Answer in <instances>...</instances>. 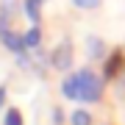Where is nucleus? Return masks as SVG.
<instances>
[{"instance_id":"obj_1","label":"nucleus","mask_w":125,"mask_h":125,"mask_svg":"<svg viewBox=\"0 0 125 125\" xmlns=\"http://www.w3.org/2000/svg\"><path fill=\"white\" fill-rule=\"evenodd\" d=\"M75 83H78V103H97L103 97V78H97L89 67L75 72Z\"/></svg>"},{"instance_id":"obj_2","label":"nucleus","mask_w":125,"mask_h":125,"mask_svg":"<svg viewBox=\"0 0 125 125\" xmlns=\"http://www.w3.org/2000/svg\"><path fill=\"white\" fill-rule=\"evenodd\" d=\"M72 61H75V47H72L70 39H61L53 50H50V70L67 75V72L72 70Z\"/></svg>"},{"instance_id":"obj_3","label":"nucleus","mask_w":125,"mask_h":125,"mask_svg":"<svg viewBox=\"0 0 125 125\" xmlns=\"http://www.w3.org/2000/svg\"><path fill=\"white\" fill-rule=\"evenodd\" d=\"M0 45H3L9 53H22L25 50V42H22V33L17 31V28H6V31H0Z\"/></svg>"},{"instance_id":"obj_4","label":"nucleus","mask_w":125,"mask_h":125,"mask_svg":"<svg viewBox=\"0 0 125 125\" xmlns=\"http://www.w3.org/2000/svg\"><path fill=\"white\" fill-rule=\"evenodd\" d=\"M122 67H125V56L120 50H114L111 58H106V64H103V78L106 81H117L122 75Z\"/></svg>"},{"instance_id":"obj_5","label":"nucleus","mask_w":125,"mask_h":125,"mask_svg":"<svg viewBox=\"0 0 125 125\" xmlns=\"http://www.w3.org/2000/svg\"><path fill=\"white\" fill-rule=\"evenodd\" d=\"M20 11L28 17L31 25H42V3L39 0H20Z\"/></svg>"},{"instance_id":"obj_6","label":"nucleus","mask_w":125,"mask_h":125,"mask_svg":"<svg viewBox=\"0 0 125 125\" xmlns=\"http://www.w3.org/2000/svg\"><path fill=\"white\" fill-rule=\"evenodd\" d=\"M22 42H25V50H36L45 45V36H42V25H31L28 31H22Z\"/></svg>"},{"instance_id":"obj_7","label":"nucleus","mask_w":125,"mask_h":125,"mask_svg":"<svg viewBox=\"0 0 125 125\" xmlns=\"http://www.w3.org/2000/svg\"><path fill=\"white\" fill-rule=\"evenodd\" d=\"M86 53H89L92 61H100V58H106V42L97 39V36H86Z\"/></svg>"},{"instance_id":"obj_8","label":"nucleus","mask_w":125,"mask_h":125,"mask_svg":"<svg viewBox=\"0 0 125 125\" xmlns=\"http://www.w3.org/2000/svg\"><path fill=\"white\" fill-rule=\"evenodd\" d=\"M61 94L67 100H75L78 103V83H75V72H67V78L61 81Z\"/></svg>"},{"instance_id":"obj_9","label":"nucleus","mask_w":125,"mask_h":125,"mask_svg":"<svg viewBox=\"0 0 125 125\" xmlns=\"http://www.w3.org/2000/svg\"><path fill=\"white\" fill-rule=\"evenodd\" d=\"M94 120H92V114L86 111V108H75V111L70 114V120H67V125H92Z\"/></svg>"},{"instance_id":"obj_10","label":"nucleus","mask_w":125,"mask_h":125,"mask_svg":"<svg viewBox=\"0 0 125 125\" xmlns=\"http://www.w3.org/2000/svg\"><path fill=\"white\" fill-rule=\"evenodd\" d=\"M3 125H25V117L20 108H6V114H3Z\"/></svg>"},{"instance_id":"obj_11","label":"nucleus","mask_w":125,"mask_h":125,"mask_svg":"<svg viewBox=\"0 0 125 125\" xmlns=\"http://www.w3.org/2000/svg\"><path fill=\"white\" fill-rule=\"evenodd\" d=\"M14 64H17L22 72H31V64H33V58H31V50H22V53H17L14 56Z\"/></svg>"},{"instance_id":"obj_12","label":"nucleus","mask_w":125,"mask_h":125,"mask_svg":"<svg viewBox=\"0 0 125 125\" xmlns=\"http://www.w3.org/2000/svg\"><path fill=\"white\" fill-rule=\"evenodd\" d=\"M72 6L81 9V11H94L100 6V0H72Z\"/></svg>"},{"instance_id":"obj_13","label":"nucleus","mask_w":125,"mask_h":125,"mask_svg":"<svg viewBox=\"0 0 125 125\" xmlns=\"http://www.w3.org/2000/svg\"><path fill=\"white\" fill-rule=\"evenodd\" d=\"M53 125H64V108L61 106L53 108Z\"/></svg>"},{"instance_id":"obj_14","label":"nucleus","mask_w":125,"mask_h":125,"mask_svg":"<svg viewBox=\"0 0 125 125\" xmlns=\"http://www.w3.org/2000/svg\"><path fill=\"white\" fill-rule=\"evenodd\" d=\"M6 103H9V86H0V108H6Z\"/></svg>"},{"instance_id":"obj_15","label":"nucleus","mask_w":125,"mask_h":125,"mask_svg":"<svg viewBox=\"0 0 125 125\" xmlns=\"http://www.w3.org/2000/svg\"><path fill=\"white\" fill-rule=\"evenodd\" d=\"M39 3H45V0H39Z\"/></svg>"}]
</instances>
